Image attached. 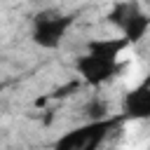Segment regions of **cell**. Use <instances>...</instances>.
<instances>
[{
	"mask_svg": "<svg viewBox=\"0 0 150 150\" xmlns=\"http://www.w3.org/2000/svg\"><path fill=\"white\" fill-rule=\"evenodd\" d=\"M122 120H124V115L89 120L87 124H80V127L66 131L63 136H59L54 143V150H101L108 134L115 127H120Z\"/></svg>",
	"mask_w": 150,
	"mask_h": 150,
	"instance_id": "2",
	"label": "cell"
},
{
	"mask_svg": "<svg viewBox=\"0 0 150 150\" xmlns=\"http://www.w3.org/2000/svg\"><path fill=\"white\" fill-rule=\"evenodd\" d=\"M87 115H89V120H101V117H108L105 103H103V101H91V103L87 105Z\"/></svg>",
	"mask_w": 150,
	"mask_h": 150,
	"instance_id": "6",
	"label": "cell"
},
{
	"mask_svg": "<svg viewBox=\"0 0 150 150\" xmlns=\"http://www.w3.org/2000/svg\"><path fill=\"white\" fill-rule=\"evenodd\" d=\"M108 19L120 26V30L124 33V40L127 42H138L141 38H145L148 33V26H150V19L148 14L141 9V5L136 0H127V2H117L112 7V12L108 14Z\"/></svg>",
	"mask_w": 150,
	"mask_h": 150,
	"instance_id": "4",
	"label": "cell"
},
{
	"mask_svg": "<svg viewBox=\"0 0 150 150\" xmlns=\"http://www.w3.org/2000/svg\"><path fill=\"white\" fill-rule=\"evenodd\" d=\"M0 91H2V84H0Z\"/></svg>",
	"mask_w": 150,
	"mask_h": 150,
	"instance_id": "7",
	"label": "cell"
},
{
	"mask_svg": "<svg viewBox=\"0 0 150 150\" xmlns=\"http://www.w3.org/2000/svg\"><path fill=\"white\" fill-rule=\"evenodd\" d=\"M75 16L73 14H61L56 9H45L40 14H35L33 19V42L42 49H54L61 45V40L66 38L68 28L73 26Z\"/></svg>",
	"mask_w": 150,
	"mask_h": 150,
	"instance_id": "3",
	"label": "cell"
},
{
	"mask_svg": "<svg viewBox=\"0 0 150 150\" xmlns=\"http://www.w3.org/2000/svg\"><path fill=\"white\" fill-rule=\"evenodd\" d=\"M122 112L124 117H131V120H145L150 115V82L148 80H143L141 84H136L134 89L124 94Z\"/></svg>",
	"mask_w": 150,
	"mask_h": 150,
	"instance_id": "5",
	"label": "cell"
},
{
	"mask_svg": "<svg viewBox=\"0 0 150 150\" xmlns=\"http://www.w3.org/2000/svg\"><path fill=\"white\" fill-rule=\"evenodd\" d=\"M127 40H91L87 45V54L75 59V70L80 73V77L94 87L112 80L120 73V63L117 56L124 49Z\"/></svg>",
	"mask_w": 150,
	"mask_h": 150,
	"instance_id": "1",
	"label": "cell"
}]
</instances>
